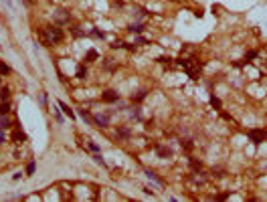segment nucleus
<instances>
[{"label":"nucleus","instance_id":"obj_23","mask_svg":"<svg viewBox=\"0 0 267 202\" xmlns=\"http://www.w3.org/2000/svg\"><path fill=\"white\" fill-rule=\"evenodd\" d=\"M27 172H28V174H33V172H34V164H28V168H27Z\"/></svg>","mask_w":267,"mask_h":202},{"label":"nucleus","instance_id":"obj_17","mask_svg":"<svg viewBox=\"0 0 267 202\" xmlns=\"http://www.w3.org/2000/svg\"><path fill=\"white\" fill-rule=\"evenodd\" d=\"M180 144H182L186 150H192V141H190V140H184V141H180Z\"/></svg>","mask_w":267,"mask_h":202},{"label":"nucleus","instance_id":"obj_6","mask_svg":"<svg viewBox=\"0 0 267 202\" xmlns=\"http://www.w3.org/2000/svg\"><path fill=\"white\" fill-rule=\"evenodd\" d=\"M93 121L97 123V126H101V127H105L107 123H109V117L107 115H93Z\"/></svg>","mask_w":267,"mask_h":202},{"label":"nucleus","instance_id":"obj_14","mask_svg":"<svg viewBox=\"0 0 267 202\" xmlns=\"http://www.w3.org/2000/svg\"><path fill=\"white\" fill-rule=\"evenodd\" d=\"M146 176H148V178H152V180H154V182H158V184H162V180H160V178H158V176H156V174H154V172H150V170H148V172H146Z\"/></svg>","mask_w":267,"mask_h":202},{"label":"nucleus","instance_id":"obj_19","mask_svg":"<svg viewBox=\"0 0 267 202\" xmlns=\"http://www.w3.org/2000/svg\"><path fill=\"white\" fill-rule=\"evenodd\" d=\"M118 134H119V135H122V137H128V135H130V131H128V130H126V127H122V130H119V131H118Z\"/></svg>","mask_w":267,"mask_h":202},{"label":"nucleus","instance_id":"obj_12","mask_svg":"<svg viewBox=\"0 0 267 202\" xmlns=\"http://www.w3.org/2000/svg\"><path fill=\"white\" fill-rule=\"evenodd\" d=\"M77 77H79V79H85V77H87V69L79 67V69H77Z\"/></svg>","mask_w":267,"mask_h":202},{"label":"nucleus","instance_id":"obj_25","mask_svg":"<svg viewBox=\"0 0 267 202\" xmlns=\"http://www.w3.org/2000/svg\"><path fill=\"white\" fill-rule=\"evenodd\" d=\"M2 141H4V134H2V131H0V144H2Z\"/></svg>","mask_w":267,"mask_h":202},{"label":"nucleus","instance_id":"obj_18","mask_svg":"<svg viewBox=\"0 0 267 202\" xmlns=\"http://www.w3.org/2000/svg\"><path fill=\"white\" fill-rule=\"evenodd\" d=\"M144 97H146V91H140V93H138L136 97H134V101H142Z\"/></svg>","mask_w":267,"mask_h":202},{"label":"nucleus","instance_id":"obj_24","mask_svg":"<svg viewBox=\"0 0 267 202\" xmlns=\"http://www.w3.org/2000/svg\"><path fill=\"white\" fill-rule=\"evenodd\" d=\"M95 162H97V164H105V162H103V158H101V156H95Z\"/></svg>","mask_w":267,"mask_h":202},{"label":"nucleus","instance_id":"obj_2","mask_svg":"<svg viewBox=\"0 0 267 202\" xmlns=\"http://www.w3.org/2000/svg\"><path fill=\"white\" fill-rule=\"evenodd\" d=\"M178 65L182 67L184 71H186L188 75L192 77V79H199V69H200L199 61H194V59H180V63H178Z\"/></svg>","mask_w":267,"mask_h":202},{"label":"nucleus","instance_id":"obj_16","mask_svg":"<svg viewBox=\"0 0 267 202\" xmlns=\"http://www.w3.org/2000/svg\"><path fill=\"white\" fill-rule=\"evenodd\" d=\"M95 59H97V53H95V51H89V53H87V61L91 63V61H95Z\"/></svg>","mask_w":267,"mask_h":202},{"label":"nucleus","instance_id":"obj_13","mask_svg":"<svg viewBox=\"0 0 267 202\" xmlns=\"http://www.w3.org/2000/svg\"><path fill=\"white\" fill-rule=\"evenodd\" d=\"M10 73V69H8L6 63H0V75H8Z\"/></svg>","mask_w":267,"mask_h":202},{"label":"nucleus","instance_id":"obj_21","mask_svg":"<svg viewBox=\"0 0 267 202\" xmlns=\"http://www.w3.org/2000/svg\"><path fill=\"white\" fill-rule=\"evenodd\" d=\"M210 103H213V105H214V107H221V101H219V99H217V97H210Z\"/></svg>","mask_w":267,"mask_h":202},{"label":"nucleus","instance_id":"obj_3","mask_svg":"<svg viewBox=\"0 0 267 202\" xmlns=\"http://www.w3.org/2000/svg\"><path fill=\"white\" fill-rule=\"evenodd\" d=\"M249 137H251L253 144H261V141L267 137V134H265L263 130H251V131H249Z\"/></svg>","mask_w":267,"mask_h":202},{"label":"nucleus","instance_id":"obj_11","mask_svg":"<svg viewBox=\"0 0 267 202\" xmlns=\"http://www.w3.org/2000/svg\"><path fill=\"white\" fill-rule=\"evenodd\" d=\"M6 127H10V119H8L6 115H2V119H0V130H6Z\"/></svg>","mask_w":267,"mask_h":202},{"label":"nucleus","instance_id":"obj_10","mask_svg":"<svg viewBox=\"0 0 267 202\" xmlns=\"http://www.w3.org/2000/svg\"><path fill=\"white\" fill-rule=\"evenodd\" d=\"M59 105H61V109L65 111V113H67V115H69V117H71V119L75 117V113H73V109H69V107H67V105H65V103H63V101H59Z\"/></svg>","mask_w":267,"mask_h":202},{"label":"nucleus","instance_id":"obj_15","mask_svg":"<svg viewBox=\"0 0 267 202\" xmlns=\"http://www.w3.org/2000/svg\"><path fill=\"white\" fill-rule=\"evenodd\" d=\"M130 31H134V32H142V31H144V27H142V24H130Z\"/></svg>","mask_w":267,"mask_h":202},{"label":"nucleus","instance_id":"obj_26","mask_svg":"<svg viewBox=\"0 0 267 202\" xmlns=\"http://www.w3.org/2000/svg\"><path fill=\"white\" fill-rule=\"evenodd\" d=\"M27 2H28V4H34V0H27Z\"/></svg>","mask_w":267,"mask_h":202},{"label":"nucleus","instance_id":"obj_9","mask_svg":"<svg viewBox=\"0 0 267 202\" xmlns=\"http://www.w3.org/2000/svg\"><path fill=\"white\" fill-rule=\"evenodd\" d=\"M8 97H10V89H8V87H2V89H0V99H2V101L6 99V101H8Z\"/></svg>","mask_w":267,"mask_h":202},{"label":"nucleus","instance_id":"obj_4","mask_svg":"<svg viewBox=\"0 0 267 202\" xmlns=\"http://www.w3.org/2000/svg\"><path fill=\"white\" fill-rule=\"evenodd\" d=\"M101 99L105 101V103H113V101H118V99H119V95H118L115 91H105V93L101 95Z\"/></svg>","mask_w":267,"mask_h":202},{"label":"nucleus","instance_id":"obj_22","mask_svg":"<svg viewBox=\"0 0 267 202\" xmlns=\"http://www.w3.org/2000/svg\"><path fill=\"white\" fill-rule=\"evenodd\" d=\"M91 34H93V37H97V38H103V32H99V31H93Z\"/></svg>","mask_w":267,"mask_h":202},{"label":"nucleus","instance_id":"obj_8","mask_svg":"<svg viewBox=\"0 0 267 202\" xmlns=\"http://www.w3.org/2000/svg\"><path fill=\"white\" fill-rule=\"evenodd\" d=\"M10 113V103H2V105H0V115H8Z\"/></svg>","mask_w":267,"mask_h":202},{"label":"nucleus","instance_id":"obj_20","mask_svg":"<svg viewBox=\"0 0 267 202\" xmlns=\"http://www.w3.org/2000/svg\"><path fill=\"white\" fill-rule=\"evenodd\" d=\"M190 164H192V168H194V170H200V168H202L200 162H196V160H190Z\"/></svg>","mask_w":267,"mask_h":202},{"label":"nucleus","instance_id":"obj_5","mask_svg":"<svg viewBox=\"0 0 267 202\" xmlns=\"http://www.w3.org/2000/svg\"><path fill=\"white\" fill-rule=\"evenodd\" d=\"M24 140H27V135H24V131H20V130H14V134H12V141H14V144H24Z\"/></svg>","mask_w":267,"mask_h":202},{"label":"nucleus","instance_id":"obj_1","mask_svg":"<svg viewBox=\"0 0 267 202\" xmlns=\"http://www.w3.org/2000/svg\"><path fill=\"white\" fill-rule=\"evenodd\" d=\"M38 38H41V42L47 45V47L57 45V42L63 41V31L59 27H45V28H41V32H38Z\"/></svg>","mask_w":267,"mask_h":202},{"label":"nucleus","instance_id":"obj_7","mask_svg":"<svg viewBox=\"0 0 267 202\" xmlns=\"http://www.w3.org/2000/svg\"><path fill=\"white\" fill-rule=\"evenodd\" d=\"M158 154H160V158H170V156H172V150H170V148H162V145H158Z\"/></svg>","mask_w":267,"mask_h":202}]
</instances>
